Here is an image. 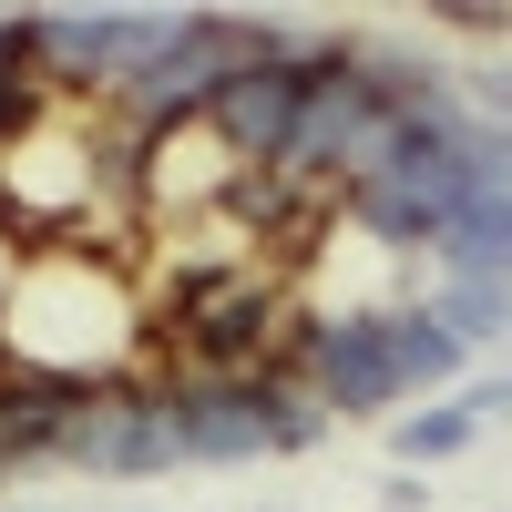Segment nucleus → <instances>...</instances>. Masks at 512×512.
<instances>
[{
  "mask_svg": "<svg viewBox=\"0 0 512 512\" xmlns=\"http://www.w3.org/2000/svg\"><path fill=\"white\" fill-rule=\"evenodd\" d=\"M287 369L308 379V400L328 420H379V431H390V420L410 410L400 369H390V308H297Z\"/></svg>",
  "mask_w": 512,
  "mask_h": 512,
  "instance_id": "1",
  "label": "nucleus"
},
{
  "mask_svg": "<svg viewBox=\"0 0 512 512\" xmlns=\"http://www.w3.org/2000/svg\"><path fill=\"white\" fill-rule=\"evenodd\" d=\"M52 472H82V482H164V472H185V461H175V431H164V410H154V379L82 390L72 420H62Z\"/></svg>",
  "mask_w": 512,
  "mask_h": 512,
  "instance_id": "2",
  "label": "nucleus"
},
{
  "mask_svg": "<svg viewBox=\"0 0 512 512\" xmlns=\"http://www.w3.org/2000/svg\"><path fill=\"white\" fill-rule=\"evenodd\" d=\"M318 62H328V31H318V52H297V62H246V72H226V93L205 103L216 144L246 164V175H267V164L297 144V113H308V93H318Z\"/></svg>",
  "mask_w": 512,
  "mask_h": 512,
  "instance_id": "3",
  "label": "nucleus"
},
{
  "mask_svg": "<svg viewBox=\"0 0 512 512\" xmlns=\"http://www.w3.org/2000/svg\"><path fill=\"white\" fill-rule=\"evenodd\" d=\"M390 369H400V400H451L472 379V349L420 308V297H390Z\"/></svg>",
  "mask_w": 512,
  "mask_h": 512,
  "instance_id": "4",
  "label": "nucleus"
},
{
  "mask_svg": "<svg viewBox=\"0 0 512 512\" xmlns=\"http://www.w3.org/2000/svg\"><path fill=\"white\" fill-rule=\"evenodd\" d=\"M420 308H431L461 349H512V277H441V267H431Z\"/></svg>",
  "mask_w": 512,
  "mask_h": 512,
  "instance_id": "5",
  "label": "nucleus"
},
{
  "mask_svg": "<svg viewBox=\"0 0 512 512\" xmlns=\"http://www.w3.org/2000/svg\"><path fill=\"white\" fill-rule=\"evenodd\" d=\"M472 441H482V420L461 410V390L451 400H420V410L390 420V472H441V461H461Z\"/></svg>",
  "mask_w": 512,
  "mask_h": 512,
  "instance_id": "6",
  "label": "nucleus"
},
{
  "mask_svg": "<svg viewBox=\"0 0 512 512\" xmlns=\"http://www.w3.org/2000/svg\"><path fill=\"white\" fill-rule=\"evenodd\" d=\"M441 277H512V195H482L472 216H461L431 256Z\"/></svg>",
  "mask_w": 512,
  "mask_h": 512,
  "instance_id": "7",
  "label": "nucleus"
},
{
  "mask_svg": "<svg viewBox=\"0 0 512 512\" xmlns=\"http://www.w3.org/2000/svg\"><path fill=\"white\" fill-rule=\"evenodd\" d=\"M379 512H431V472H390L379 482Z\"/></svg>",
  "mask_w": 512,
  "mask_h": 512,
  "instance_id": "8",
  "label": "nucleus"
},
{
  "mask_svg": "<svg viewBox=\"0 0 512 512\" xmlns=\"http://www.w3.org/2000/svg\"><path fill=\"white\" fill-rule=\"evenodd\" d=\"M0 512H41V502H0Z\"/></svg>",
  "mask_w": 512,
  "mask_h": 512,
  "instance_id": "9",
  "label": "nucleus"
}]
</instances>
